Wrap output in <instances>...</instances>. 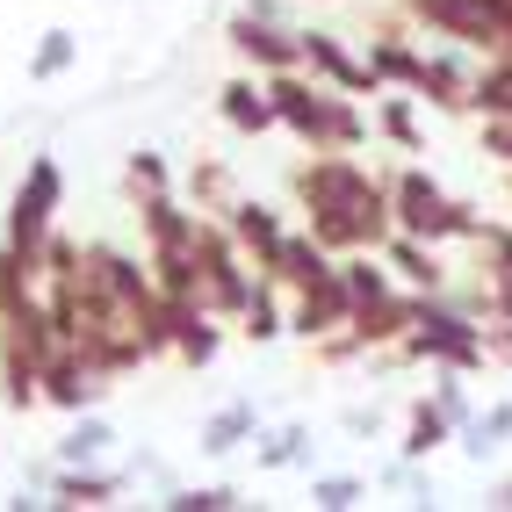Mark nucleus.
I'll return each instance as SVG.
<instances>
[{
	"mask_svg": "<svg viewBox=\"0 0 512 512\" xmlns=\"http://www.w3.org/2000/svg\"><path fill=\"white\" fill-rule=\"evenodd\" d=\"M368 73L383 80V87H412V94H419L426 51H419V37H412V29H404L397 15H390V22H375V37H368Z\"/></svg>",
	"mask_w": 512,
	"mask_h": 512,
	"instance_id": "15",
	"label": "nucleus"
},
{
	"mask_svg": "<svg viewBox=\"0 0 512 512\" xmlns=\"http://www.w3.org/2000/svg\"><path fill=\"white\" fill-rule=\"evenodd\" d=\"M361 498H368L361 476H311V505L318 512H354Z\"/></svg>",
	"mask_w": 512,
	"mask_h": 512,
	"instance_id": "33",
	"label": "nucleus"
},
{
	"mask_svg": "<svg viewBox=\"0 0 512 512\" xmlns=\"http://www.w3.org/2000/svg\"><path fill=\"white\" fill-rule=\"evenodd\" d=\"M224 44H231V58L246 65V73H296L303 65V22L282 29V22H260V15H231Z\"/></svg>",
	"mask_w": 512,
	"mask_h": 512,
	"instance_id": "8",
	"label": "nucleus"
},
{
	"mask_svg": "<svg viewBox=\"0 0 512 512\" xmlns=\"http://www.w3.org/2000/svg\"><path fill=\"white\" fill-rule=\"evenodd\" d=\"M484 505H498V512H512V476H498V484H491V498Z\"/></svg>",
	"mask_w": 512,
	"mask_h": 512,
	"instance_id": "38",
	"label": "nucleus"
},
{
	"mask_svg": "<svg viewBox=\"0 0 512 512\" xmlns=\"http://www.w3.org/2000/svg\"><path fill=\"white\" fill-rule=\"evenodd\" d=\"M311 455H318L311 426H275V433H260V440H253V469H267V476H282V469H311Z\"/></svg>",
	"mask_w": 512,
	"mask_h": 512,
	"instance_id": "24",
	"label": "nucleus"
},
{
	"mask_svg": "<svg viewBox=\"0 0 512 512\" xmlns=\"http://www.w3.org/2000/svg\"><path fill=\"white\" fill-rule=\"evenodd\" d=\"M469 246H476V260H484V267H491V275H498V282H512V224H498V217H484V231H476V238H469Z\"/></svg>",
	"mask_w": 512,
	"mask_h": 512,
	"instance_id": "32",
	"label": "nucleus"
},
{
	"mask_svg": "<svg viewBox=\"0 0 512 512\" xmlns=\"http://www.w3.org/2000/svg\"><path fill=\"white\" fill-rule=\"evenodd\" d=\"M152 505H166V512H238L246 498H238V484H166Z\"/></svg>",
	"mask_w": 512,
	"mask_h": 512,
	"instance_id": "31",
	"label": "nucleus"
},
{
	"mask_svg": "<svg viewBox=\"0 0 512 512\" xmlns=\"http://www.w3.org/2000/svg\"><path fill=\"white\" fill-rule=\"evenodd\" d=\"M238 15H260V22H282V29H296L289 0H238Z\"/></svg>",
	"mask_w": 512,
	"mask_h": 512,
	"instance_id": "37",
	"label": "nucleus"
},
{
	"mask_svg": "<svg viewBox=\"0 0 512 512\" xmlns=\"http://www.w3.org/2000/svg\"><path fill=\"white\" fill-rule=\"evenodd\" d=\"M347 332L361 339V354H390V347H404V332H412V289H390V296H375V303H354Z\"/></svg>",
	"mask_w": 512,
	"mask_h": 512,
	"instance_id": "17",
	"label": "nucleus"
},
{
	"mask_svg": "<svg viewBox=\"0 0 512 512\" xmlns=\"http://www.w3.org/2000/svg\"><path fill=\"white\" fill-rule=\"evenodd\" d=\"M383 260H390V275L412 296H440L455 282V260H440V246H426V238H412V231H390L383 238Z\"/></svg>",
	"mask_w": 512,
	"mask_h": 512,
	"instance_id": "14",
	"label": "nucleus"
},
{
	"mask_svg": "<svg viewBox=\"0 0 512 512\" xmlns=\"http://www.w3.org/2000/svg\"><path fill=\"white\" fill-rule=\"evenodd\" d=\"M289 195L303 224H311L318 246L332 253H383V238L397 231V210H390V181H375L354 152H311L289 166Z\"/></svg>",
	"mask_w": 512,
	"mask_h": 512,
	"instance_id": "1",
	"label": "nucleus"
},
{
	"mask_svg": "<svg viewBox=\"0 0 512 512\" xmlns=\"http://www.w3.org/2000/svg\"><path fill=\"white\" fill-rule=\"evenodd\" d=\"M58 202H65V166H58L51 152H37V159L22 166V181H15V195H8V210H0V231H8V246L44 253V238H51V224H58Z\"/></svg>",
	"mask_w": 512,
	"mask_h": 512,
	"instance_id": "6",
	"label": "nucleus"
},
{
	"mask_svg": "<svg viewBox=\"0 0 512 512\" xmlns=\"http://www.w3.org/2000/svg\"><path fill=\"white\" fill-rule=\"evenodd\" d=\"M303 73L311 80H332V87H347V94H383V80L368 73V58L347 51V37H332V29H303Z\"/></svg>",
	"mask_w": 512,
	"mask_h": 512,
	"instance_id": "11",
	"label": "nucleus"
},
{
	"mask_svg": "<svg viewBox=\"0 0 512 512\" xmlns=\"http://www.w3.org/2000/svg\"><path fill=\"white\" fill-rule=\"evenodd\" d=\"M109 448H116V426L101 412H73V426L58 440V462H109Z\"/></svg>",
	"mask_w": 512,
	"mask_h": 512,
	"instance_id": "30",
	"label": "nucleus"
},
{
	"mask_svg": "<svg viewBox=\"0 0 512 512\" xmlns=\"http://www.w3.org/2000/svg\"><path fill=\"white\" fill-rule=\"evenodd\" d=\"M469 94H476V51L448 44V51H426V73H419V101L440 116H469Z\"/></svg>",
	"mask_w": 512,
	"mask_h": 512,
	"instance_id": "10",
	"label": "nucleus"
},
{
	"mask_svg": "<svg viewBox=\"0 0 512 512\" xmlns=\"http://www.w3.org/2000/svg\"><path fill=\"white\" fill-rule=\"evenodd\" d=\"M347 318H354V296H347V282H339V267H332L325 282H311V289L289 296V339H303V347L332 339Z\"/></svg>",
	"mask_w": 512,
	"mask_h": 512,
	"instance_id": "9",
	"label": "nucleus"
},
{
	"mask_svg": "<svg viewBox=\"0 0 512 512\" xmlns=\"http://www.w3.org/2000/svg\"><path fill=\"white\" fill-rule=\"evenodd\" d=\"M455 440V419L433 404V390L426 397H412V412H404V433H397V455H412V462H433L440 448Z\"/></svg>",
	"mask_w": 512,
	"mask_h": 512,
	"instance_id": "22",
	"label": "nucleus"
},
{
	"mask_svg": "<svg viewBox=\"0 0 512 512\" xmlns=\"http://www.w3.org/2000/svg\"><path fill=\"white\" fill-rule=\"evenodd\" d=\"M368 116H375V130L397 145V152H426V130H419V94L412 87H383L368 101Z\"/></svg>",
	"mask_w": 512,
	"mask_h": 512,
	"instance_id": "23",
	"label": "nucleus"
},
{
	"mask_svg": "<svg viewBox=\"0 0 512 512\" xmlns=\"http://www.w3.org/2000/svg\"><path fill=\"white\" fill-rule=\"evenodd\" d=\"M332 267H339V253H332V246H318V238H311V224H303V231H289V238H282V260L267 267V275H275V282H282V289L296 296V289L325 282Z\"/></svg>",
	"mask_w": 512,
	"mask_h": 512,
	"instance_id": "20",
	"label": "nucleus"
},
{
	"mask_svg": "<svg viewBox=\"0 0 512 512\" xmlns=\"http://www.w3.org/2000/svg\"><path fill=\"white\" fill-rule=\"evenodd\" d=\"M267 94H275V123L303 152H361L375 116L361 109V94L332 87V80H311L296 65V73H267Z\"/></svg>",
	"mask_w": 512,
	"mask_h": 512,
	"instance_id": "2",
	"label": "nucleus"
},
{
	"mask_svg": "<svg viewBox=\"0 0 512 512\" xmlns=\"http://www.w3.org/2000/svg\"><path fill=\"white\" fill-rule=\"evenodd\" d=\"M469 116H476V123H491V116H505V123H512V51L476 58V94H469Z\"/></svg>",
	"mask_w": 512,
	"mask_h": 512,
	"instance_id": "26",
	"label": "nucleus"
},
{
	"mask_svg": "<svg viewBox=\"0 0 512 512\" xmlns=\"http://www.w3.org/2000/svg\"><path fill=\"white\" fill-rule=\"evenodd\" d=\"M224 224H231V238L246 246V260L260 267H275L282 260V238H289V224H282V210H267V202H253V195H238L231 210H224Z\"/></svg>",
	"mask_w": 512,
	"mask_h": 512,
	"instance_id": "18",
	"label": "nucleus"
},
{
	"mask_svg": "<svg viewBox=\"0 0 512 512\" xmlns=\"http://www.w3.org/2000/svg\"><path fill=\"white\" fill-rule=\"evenodd\" d=\"M397 8H404V22H412V29L448 37V44H469L476 58L512 51V37H505V22H498L491 0H397Z\"/></svg>",
	"mask_w": 512,
	"mask_h": 512,
	"instance_id": "7",
	"label": "nucleus"
},
{
	"mask_svg": "<svg viewBox=\"0 0 512 512\" xmlns=\"http://www.w3.org/2000/svg\"><path fill=\"white\" fill-rule=\"evenodd\" d=\"M217 116L238 130V138H267V130H282L275 123V94H267V73H231L217 87Z\"/></svg>",
	"mask_w": 512,
	"mask_h": 512,
	"instance_id": "16",
	"label": "nucleus"
},
{
	"mask_svg": "<svg viewBox=\"0 0 512 512\" xmlns=\"http://www.w3.org/2000/svg\"><path fill=\"white\" fill-rule=\"evenodd\" d=\"M484 347H491V368L512 375V318H484Z\"/></svg>",
	"mask_w": 512,
	"mask_h": 512,
	"instance_id": "35",
	"label": "nucleus"
},
{
	"mask_svg": "<svg viewBox=\"0 0 512 512\" xmlns=\"http://www.w3.org/2000/svg\"><path fill=\"white\" fill-rule=\"evenodd\" d=\"M253 440H260V404H253V397H231V404H217V412L202 419L195 448L224 462V455H238V448H253Z\"/></svg>",
	"mask_w": 512,
	"mask_h": 512,
	"instance_id": "19",
	"label": "nucleus"
},
{
	"mask_svg": "<svg viewBox=\"0 0 512 512\" xmlns=\"http://www.w3.org/2000/svg\"><path fill=\"white\" fill-rule=\"evenodd\" d=\"M484 152H491L498 166H512V123H505V116H491V123H484Z\"/></svg>",
	"mask_w": 512,
	"mask_h": 512,
	"instance_id": "36",
	"label": "nucleus"
},
{
	"mask_svg": "<svg viewBox=\"0 0 512 512\" xmlns=\"http://www.w3.org/2000/svg\"><path fill=\"white\" fill-rule=\"evenodd\" d=\"M375 361H426V368L484 375L491 368V347H484V325H476L462 303L440 289V296H412V332H404V347L375 354Z\"/></svg>",
	"mask_w": 512,
	"mask_h": 512,
	"instance_id": "3",
	"label": "nucleus"
},
{
	"mask_svg": "<svg viewBox=\"0 0 512 512\" xmlns=\"http://www.w3.org/2000/svg\"><path fill=\"white\" fill-rule=\"evenodd\" d=\"M339 282H347L354 303H375V296L404 289V282L390 275V260H383V253H368V246H361V253H339Z\"/></svg>",
	"mask_w": 512,
	"mask_h": 512,
	"instance_id": "27",
	"label": "nucleus"
},
{
	"mask_svg": "<svg viewBox=\"0 0 512 512\" xmlns=\"http://www.w3.org/2000/svg\"><path fill=\"white\" fill-rule=\"evenodd\" d=\"M130 491V469H101V462H58L51 476V505L58 512H101Z\"/></svg>",
	"mask_w": 512,
	"mask_h": 512,
	"instance_id": "12",
	"label": "nucleus"
},
{
	"mask_svg": "<svg viewBox=\"0 0 512 512\" xmlns=\"http://www.w3.org/2000/svg\"><path fill=\"white\" fill-rule=\"evenodd\" d=\"M289 332V289L275 275H260L253 296H246V311H238V339H253V347H275V339Z\"/></svg>",
	"mask_w": 512,
	"mask_h": 512,
	"instance_id": "21",
	"label": "nucleus"
},
{
	"mask_svg": "<svg viewBox=\"0 0 512 512\" xmlns=\"http://www.w3.org/2000/svg\"><path fill=\"white\" fill-rule=\"evenodd\" d=\"M188 202H195L202 217H224L231 202H238L231 166H224V159H195V166H188Z\"/></svg>",
	"mask_w": 512,
	"mask_h": 512,
	"instance_id": "29",
	"label": "nucleus"
},
{
	"mask_svg": "<svg viewBox=\"0 0 512 512\" xmlns=\"http://www.w3.org/2000/svg\"><path fill=\"white\" fill-rule=\"evenodd\" d=\"M0 246H8V231H0Z\"/></svg>",
	"mask_w": 512,
	"mask_h": 512,
	"instance_id": "39",
	"label": "nucleus"
},
{
	"mask_svg": "<svg viewBox=\"0 0 512 512\" xmlns=\"http://www.w3.org/2000/svg\"><path fill=\"white\" fill-rule=\"evenodd\" d=\"M123 188H130V195H152V188H174V174H166L159 152H130V159H123Z\"/></svg>",
	"mask_w": 512,
	"mask_h": 512,
	"instance_id": "34",
	"label": "nucleus"
},
{
	"mask_svg": "<svg viewBox=\"0 0 512 512\" xmlns=\"http://www.w3.org/2000/svg\"><path fill=\"white\" fill-rule=\"evenodd\" d=\"M166 325H174V361L181 368H210L224 354V318L202 311L195 296H166Z\"/></svg>",
	"mask_w": 512,
	"mask_h": 512,
	"instance_id": "13",
	"label": "nucleus"
},
{
	"mask_svg": "<svg viewBox=\"0 0 512 512\" xmlns=\"http://www.w3.org/2000/svg\"><path fill=\"white\" fill-rule=\"evenodd\" d=\"M73 65H80V37L73 29H44L37 51H29V87H58Z\"/></svg>",
	"mask_w": 512,
	"mask_h": 512,
	"instance_id": "28",
	"label": "nucleus"
},
{
	"mask_svg": "<svg viewBox=\"0 0 512 512\" xmlns=\"http://www.w3.org/2000/svg\"><path fill=\"white\" fill-rule=\"evenodd\" d=\"M390 210H397V231L426 238V246H469L476 231H484V210L462 195H448L419 159H404L390 174Z\"/></svg>",
	"mask_w": 512,
	"mask_h": 512,
	"instance_id": "4",
	"label": "nucleus"
},
{
	"mask_svg": "<svg viewBox=\"0 0 512 512\" xmlns=\"http://www.w3.org/2000/svg\"><path fill=\"white\" fill-rule=\"evenodd\" d=\"M195 275H202V311H217L224 325H238V311H246V296L260 282V267L246 260V246L231 238L224 217L195 224Z\"/></svg>",
	"mask_w": 512,
	"mask_h": 512,
	"instance_id": "5",
	"label": "nucleus"
},
{
	"mask_svg": "<svg viewBox=\"0 0 512 512\" xmlns=\"http://www.w3.org/2000/svg\"><path fill=\"white\" fill-rule=\"evenodd\" d=\"M512 440V397H498V404H476V419L455 433V448L469 455V462H491L498 448Z\"/></svg>",
	"mask_w": 512,
	"mask_h": 512,
	"instance_id": "25",
	"label": "nucleus"
}]
</instances>
